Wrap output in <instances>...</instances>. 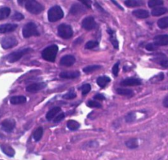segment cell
Masks as SVG:
<instances>
[{
  "mask_svg": "<svg viewBox=\"0 0 168 160\" xmlns=\"http://www.w3.org/2000/svg\"><path fill=\"white\" fill-rule=\"evenodd\" d=\"M81 89L82 95H85L90 92L91 89V87L90 84H84L81 86Z\"/></svg>",
  "mask_w": 168,
  "mask_h": 160,
  "instance_id": "8d00e7d4",
  "label": "cell"
},
{
  "mask_svg": "<svg viewBox=\"0 0 168 160\" xmlns=\"http://www.w3.org/2000/svg\"><path fill=\"white\" fill-rule=\"evenodd\" d=\"M120 85L122 86H136L141 85V81L139 79L137 78H127L123 80L120 83Z\"/></svg>",
  "mask_w": 168,
  "mask_h": 160,
  "instance_id": "2e32d148",
  "label": "cell"
},
{
  "mask_svg": "<svg viewBox=\"0 0 168 160\" xmlns=\"http://www.w3.org/2000/svg\"><path fill=\"white\" fill-rule=\"evenodd\" d=\"M85 10V9L83 5L78 4V3L76 4V3H75V4L72 5V7L70 8V13L73 15H77L78 13L84 12Z\"/></svg>",
  "mask_w": 168,
  "mask_h": 160,
  "instance_id": "603a6c76",
  "label": "cell"
},
{
  "mask_svg": "<svg viewBox=\"0 0 168 160\" xmlns=\"http://www.w3.org/2000/svg\"><path fill=\"white\" fill-rule=\"evenodd\" d=\"M46 86H47V85L44 82L32 83V84H30L26 87V91L30 93H36L44 89L46 87Z\"/></svg>",
  "mask_w": 168,
  "mask_h": 160,
  "instance_id": "30bf717a",
  "label": "cell"
},
{
  "mask_svg": "<svg viewBox=\"0 0 168 160\" xmlns=\"http://www.w3.org/2000/svg\"><path fill=\"white\" fill-rule=\"evenodd\" d=\"M17 26V24H11V23L1 24L0 25V34H6V33L12 32L15 30Z\"/></svg>",
  "mask_w": 168,
  "mask_h": 160,
  "instance_id": "5bb4252c",
  "label": "cell"
},
{
  "mask_svg": "<svg viewBox=\"0 0 168 160\" xmlns=\"http://www.w3.org/2000/svg\"><path fill=\"white\" fill-rule=\"evenodd\" d=\"M98 45V42L97 41H89L85 44V48L87 49H94Z\"/></svg>",
  "mask_w": 168,
  "mask_h": 160,
  "instance_id": "e575fe53",
  "label": "cell"
},
{
  "mask_svg": "<svg viewBox=\"0 0 168 160\" xmlns=\"http://www.w3.org/2000/svg\"><path fill=\"white\" fill-rule=\"evenodd\" d=\"M43 133H44V130H43L42 127H38L34 133V135H33V137H34L35 141L38 142L40 141L43 136Z\"/></svg>",
  "mask_w": 168,
  "mask_h": 160,
  "instance_id": "f546056e",
  "label": "cell"
},
{
  "mask_svg": "<svg viewBox=\"0 0 168 160\" xmlns=\"http://www.w3.org/2000/svg\"><path fill=\"white\" fill-rule=\"evenodd\" d=\"M76 93L74 92V89H72L68 93H66V94L62 96V98L64 99H73L76 97Z\"/></svg>",
  "mask_w": 168,
  "mask_h": 160,
  "instance_id": "836d02e7",
  "label": "cell"
},
{
  "mask_svg": "<svg viewBox=\"0 0 168 160\" xmlns=\"http://www.w3.org/2000/svg\"><path fill=\"white\" fill-rule=\"evenodd\" d=\"M75 62V59L74 56L67 55L62 56L60 61V64L64 66H71Z\"/></svg>",
  "mask_w": 168,
  "mask_h": 160,
  "instance_id": "4fadbf2b",
  "label": "cell"
},
{
  "mask_svg": "<svg viewBox=\"0 0 168 160\" xmlns=\"http://www.w3.org/2000/svg\"><path fill=\"white\" fill-rule=\"evenodd\" d=\"M152 61L158 63L162 67L168 68V59L165 55L162 54H158L155 57L152 59Z\"/></svg>",
  "mask_w": 168,
  "mask_h": 160,
  "instance_id": "7c38bea8",
  "label": "cell"
},
{
  "mask_svg": "<svg viewBox=\"0 0 168 160\" xmlns=\"http://www.w3.org/2000/svg\"><path fill=\"white\" fill-rule=\"evenodd\" d=\"M110 81V78L108 76H101L98 77L97 79V85L101 88H104L108 83Z\"/></svg>",
  "mask_w": 168,
  "mask_h": 160,
  "instance_id": "44dd1931",
  "label": "cell"
},
{
  "mask_svg": "<svg viewBox=\"0 0 168 160\" xmlns=\"http://www.w3.org/2000/svg\"><path fill=\"white\" fill-rule=\"evenodd\" d=\"M58 35L64 39H70L73 36V30L70 25L61 24L58 26Z\"/></svg>",
  "mask_w": 168,
  "mask_h": 160,
  "instance_id": "8992f818",
  "label": "cell"
},
{
  "mask_svg": "<svg viewBox=\"0 0 168 160\" xmlns=\"http://www.w3.org/2000/svg\"><path fill=\"white\" fill-rule=\"evenodd\" d=\"M157 45H156L154 43H149V44H147L145 47V48L148 51H154V50H156L157 48Z\"/></svg>",
  "mask_w": 168,
  "mask_h": 160,
  "instance_id": "60d3db41",
  "label": "cell"
},
{
  "mask_svg": "<svg viewBox=\"0 0 168 160\" xmlns=\"http://www.w3.org/2000/svg\"><path fill=\"white\" fill-rule=\"evenodd\" d=\"M112 2L114 3V4H115V5H117V6L118 7H119V8H120V9H121V10H124V9H123L122 7L120 6V5L119 4H118V3L116 2V1H112Z\"/></svg>",
  "mask_w": 168,
  "mask_h": 160,
  "instance_id": "bcb514c9",
  "label": "cell"
},
{
  "mask_svg": "<svg viewBox=\"0 0 168 160\" xmlns=\"http://www.w3.org/2000/svg\"><path fill=\"white\" fill-rule=\"evenodd\" d=\"M67 127L71 131L78 130L80 127V124L75 120H69L67 122Z\"/></svg>",
  "mask_w": 168,
  "mask_h": 160,
  "instance_id": "4316f807",
  "label": "cell"
},
{
  "mask_svg": "<svg viewBox=\"0 0 168 160\" xmlns=\"http://www.w3.org/2000/svg\"><path fill=\"white\" fill-rule=\"evenodd\" d=\"M26 102V98L24 96H14L10 99V103L11 104H24Z\"/></svg>",
  "mask_w": 168,
  "mask_h": 160,
  "instance_id": "d6986e66",
  "label": "cell"
},
{
  "mask_svg": "<svg viewBox=\"0 0 168 160\" xmlns=\"http://www.w3.org/2000/svg\"><path fill=\"white\" fill-rule=\"evenodd\" d=\"M58 51L57 45H51L45 48L41 53V56L44 60L49 62H54Z\"/></svg>",
  "mask_w": 168,
  "mask_h": 160,
  "instance_id": "6da1fadb",
  "label": "cell"
},
{
  "mask_svg": "<svg viewBox=\"0 0 168 160\" xmlns=\"http://www.w3.org/2000/svg\"><path fill=\"white\" fill-rule=\"evenodd\" d=\"M87 106L90 108H100L102 107L101 104L99 102H98L95 101H89L87 103Z\"/></svg>",
  "mask_w": 168,
  "mask_h": 160,
  "instance_id": "d590c367",
  "label": "cell"
},
{
  "mask_svg": "<svg viewBox=\"0 0 168 160\" xmlns=\"http://www.w3.org/2000/svg\"><path fill=\"white\" fill-rule=\"evenodd\" d=\"M1 45L3 49H9L18 45V40L15 36H7L1 41Z\"/></svg>",
  "mask_w": 168,
  "mask_h": 160,
  "instance_id": "52a82bcc",
  "label": "cell"
},
{
  "mask_svg": "<svg viewBox=\"0 0 168 160\" xmlns=\"http://www.w3.org/2000/svg\"><path fill=\"white\" fill-rule=\"evenodd\" d=\"M65 117V115L64 113H61L60 114H58V116H56V117L54 119V122L55 123H58V122H60L61 121L62 119H63Z\"/></svg>",
  "mask_w": 168,
  "mask_h": 160,
  "instance_id": "b9f144b4",
  "label": "cell"
},
{
  "mask_svg": "<svg viewBox=\"0 0 168 160\" xmlns=\"http://www.w3.org/2000/svg\"><path fill=\"white\" fill-rule=\"evenodd\" d=\"M116 92L118 95L126 96H132L133 95V91L132 90L129 89H124V88H118L116 89Z\"/></svg>",
  "mask_w": 168,
  "mask_h": 160,
  "instance_id": "cb8c5ba5",
  "label": "cell"
},
{
  "mask_svg": "<svg viewBox=\"0 0 168 160\" xmlns=\"http://www.w3.org/2000/svg\"><path fill=\"white\" fill-rule=\"evenodd\" d=\"M127 147L130 149H135L138 147V141L137 139H131L126 142Z\"/></svg>",
  "mask_w": 168,
  "mask_h": 160,
  "instance_id": "4dcf8cb0",
  "label": "cell"
},
{
  "mask_svg": "<svg viewBox=\"0 0 168 160\" xmlns=\"http://www.w3.org/2000/svg\"><path fill=\"white\" fill-rule=\"evenodd\" d=\"M101 68V66H99V65L88 66L83 69V71L85 73H91V72H93L94 71L100 69Z\"/></svg>",
  "mask_w": 168,
  "mask_h": 160,
  "instance_id": "1f68e13d",
  "label": "cell"
},
{
  "mask_svg": "<svg viewBox=\"0 0 168 160\" xmlns=\"http://www.w3.org/2000/svg\"><path fill=\"white\" fill-rule=\"evenodd\" d=\"M107 32L110 35V41L112 44L114 48L118 49V48H119V43H118V39L116 38V36H115V32L110 28H108Z\"/></svg>",
  "mask_w": 168,
  "mask_h": 160,
  "instance_id": "ac0fdd59",
  "label": "cell"
},
{
  "mask_svg": "<svg viewBox=\"0 0 168 160\" xmlns=\"http://www.w3.org/2000/svg\"><path fill=\"white\" fill-rule=\"evenodd\" d=\"M24 19V15H22L21 13H20L19 12H15V14L12 16V19L15 20V21H21V20Z\"/></svg>",
  "mask_w": 168,
  "mask_h": 160,
  "instance_id": "f35d334b",
  "label": "cell"
},
{
  "mask_svg": "<svg viewBox=\"0 0 168 160\" xmlns=\"http://www.w3.org/2000/svg\"><path fill=\"white\" fill-rule=\"evenodd\" d=\"M164 4V1L161 0H150L148 3L149 7L150 8H156V7L162 5Z\"/></svg>",
  "mask_w": 168,
  "mask_h": 160,
  "instance_id": "d6a6232c",
  "label": "cell"
},
{
  "mask_svg": "<svg viewBox=\"0 0 168 160\" xmlns=\"http://www.w3.org/2000/svg\"><path fill=\"white\" fill-rule=\"evenodd\" d=\"M94 99H96V100H98V101H104V100L105 99V97L102 94L98 93V94L95 95L94 96Z\"/></svg>",
  "mask_w": 168,
  "mask_h": 160,
  "instance_id": "7bdbcfd3",
  "label": "cell"
},
{
  "mask_svg": "<svg viewBox=\"0 0 168 160\" xmlns=\"http://www.w3.org/2000/svg\"><path fill=\"white\" fill-rule=\"evenodd\" d=\"M119 65H120V62H118L114 65L112 68V73L114 76H116V77L118 76V72H119Z\"/></svg>",
  "mask_w": 168,
  "mask_h": 160,
  "instance_id": "ab89813d",
  "label": "cell"
},
{
  "mask_svg": "<svg viewBox=\"0 0 168 160\" xmlns=\"http://www.w3.org/2000/svg\"><path fill=\"white\" fill-rule=\"evenodd\" d=\"M80 76V72L79 71H70V72H62L59 76L64 79H75Z\"/></svg>",
  "mask_w": 168,
  "mask_h": 160,
  "instance_id": "9a60e30c",
  "label": "cell"
},
{
  "mask_svg": "<svg viewBox=\"0 0 168 160\" xmlns=\"http://www.w3.org/2000/svg\"><path fill=\"white\" fill-rule=\"evenodd\" d=\"M158 26L161 29H165L168 28V16L163 17L159 19L157 22Z\"/></svg>",
  "mask_w": 168,
  "mask_h": 160,
  "instance_id": "f1b7e54d",
  "label": "cell"
},
{
  "mask_svg": "<svg viewBox=\"0 0 168 160\" xmlns=\"http://www.w3.org/2000/svg\"><path fill=\"white\" fill-rule=\"evenodd\" d=\"M136 118V115L133 112H131L127 114L126 116V121L127 123L133 122Z\"/></svg>",
  "mask_w": 168,
  "mask_h": 160,
  "instance_id": "74e56055",
  "label": "cell"
},
{
  "mask_svg": "<svg viewBox=\"0 0 168 160\" xmlns=\"http://www.w3.org/2000/svg\"><path fill=\"white\" fill-rule=\"evenodd\" d=\"M25 8L27 11L33 15H38L44 10V7L37 1H25Z\"/></svg>",
  "mask_w": 168,
  "mask_h": 160,
  "instance_id": "277c9868",
  "label": "cell"
},
{
  "mask_svg": "<svg viewBox=\"0 0 168 160\" xmlns=\"http://www.w3.org/2000/svg\"><path fill=\"white\" fill-rule=\"evenodd\" d=\"M47 16L49 22H55L63 18L64 12L60 6L55 5L49 9Z\"/></svg>",
  "mask_w": 168,
  "mask_h": 160,
  "instance_id": "7a4b0ae2",
  "label": "cell"
},
{
  "mask_svg": "<svg viewBox=\"0 0 168 160\" xmlns=\"http://www.w3.org/2000/svg\"><path fill=\"white\" fill-rule=\"evenodd\" d=\"M81 26L86 30H92L97 27V23L93 16H87L81 22Z\"/></svg>",
  "mask_w": 168,
  "mask_h": 160,
  "instance_id": "ba28073f",
  "label": "cell"
},
{
  "mask_svg": "<svg viewBox=\"0 0 168 160\" xmlns=\"http://www.w3.org/2000/svg\"><path fill=\"white\" fill-rule=\"evenodd\" d=\"M154 43L157 46L168 45V35H158L154 38Z\"/></svg>",
  "mask_w": 168,
  "mask_h": 160,
  "instance_id": "8fae6325",
  "label": "cell"
},
{
  "mask_svg": "<svg viewBox=\"0 0 168 160\" xmlns=\"http://www.w3.org/2000/svg\"><path fill=\"white\" fill-rule=\"evenodd\" d=\"M163 105L165 106L166 108H168V95L164 99Z\"/></svg>",
  "mask_w": 168,
  "mask_h": 160,
  "instance_id": "ee69618b",
  "label": "cell"
},
{
  "mask_svg": "<svg viewBox=\"0 0 168 160\" xmlns=\"http://www.w3.org/2000/svg\"><path fill=\"white\" fill-rule=\"evenodd\" d=\"M16 123L14 119H7L1 123V127L4 131L7 133H11L15 127Z\"/></svg>",
  "mask_w": 168,
  "mask_h": 160,
  "instance_id": "9c48e42d",
  "label": "cell"
},
{
  "mask_svg": "<svg viewBox=\"0 0 168 160\" xmlns=\"http://www.w3.org/2000/svg\"><path fill=\"white\" fill-rule=\"evenodd\" d=\"M81 3H84L85 5H86L87 7L91 8V1H80Z\"/></svg>",
  "mask_w": 168,
  "mask_h": 160,
  "instance_id": "f6af8a7d",
  "label": "cell"
},
{
  "mask_svg": "<svg viewBox=\"0 0 168 160\" xmlns=\"http://www.w3.org/2000/svg\"><path fill=\"white\" fill-rule=\"evenodd\" d=\"M132 14L135 17L141 19H147L149 16V13L147 10L144 9H137L134 10L133 11Z\"/></svg>",
  "mask_w": 168,
  "mask_h": 160,
  "instance_id": "e0dca14e",
  "label": "cell"
},
{
  "mask_svg": "<svg viewBox=\"0 0 168 160\" xmlns=\"http://www.w3.org/2000/svg\"><path fill=\"white\" fill-rule=\"evenodd\" d=\"M39 34L37 25L32 22L26 24L22 28V36L25 38H30L32 36H39Z\"/></svg>",
  "mask_w": 168,
  "mask_h": 160,
  "instance_id": "3957f363",
  "label": "cell"
},
{
  "mask_svg": "<svg viewBox=\"0 0 168 160\" xmlns=\"http://www.w3.org/2000/svg\"><path fill=\"white\" fill-rule=\"evenodd\" d=\"M1 148L2 152L7 156H8L9 157L12 158L15 154V152L14 150V149H13L11 146H10L9 145L3 144L1 146Z\"/></svg>",
  "mask_w": 168,
  "mask_h": 160,
  "instance_id": "ffe728a7",
  "label": "cell"
},
{
  "mask_svg": "<svg viewBox=\"0 0 168 160\" xmlns=\"http://www.w3.org/2000/svg\"><path fill=\"white\" fill-rule=\"evenodd\" d=\"M167 12V9L165 7H156L152 9L151 14L154 16H159Z\"/></svg>",
  "mask_w": 168,
  "mask_h": 160,
  "instance_id": "484cf974",
  "label": "cell"
},
{
  "mask_svg": "<svg viewBox=\"0 0 168 160\" xmlns=\"http://www.w3.org/2000/svg\"><path fill=\"white\" fill-rule=\"evenodd\" d=\"M61 111V108L60 107H55L50 110L46 114V118L47 120L50 121V120L53 119L57 115L58 113Z\"/></svg>",
  "mask_w": 168,
  "mask_h": 160,
  "instance_id": "7402d4cb",
  "label": "cell"
},
{
  "mask_svg": "<svg viewBox=\"0 0 168 160\" xmlns=\"http://www.w3.org/2000/svg\"><path fill=\"white\" fill-rule=\"evenodd\" d=\"M144 4L143 1L139 0H127L125 1V5L129 7H135L141 6Z\"/></svg>",
  "mask_w": 168,
  "mask_h": 160,
  "instance_id": "d4e9b609",
  "label": "cell"
},
{
  "mask_svg": "<svg viewBox=\"0 0 168 160\" xmlns=\"http://www.w3.org/2000/svg\"><path fill=\"white\" fill-rule=\"evenodd\" d=\"M10 13H11V9L9 7H5L0 9V21L7 18Z\"/></svg>",
  "mask_w": 168,
  "mask_h": 160,
  "instance_id": "83f0119b",
  "label": "cell"
},
{
  "mask_svg": "<svg viewBox=\"0 0 168 160\" xmlns=\"http://www.w3.org/2000/svg\"><path fill=\"white\" fill-rule=\"evenodd\" d=\"M32 51V49L30 48H24V49H21L18 50V51H16L15 52H13L11 53L7 56V60L8 62L10 63H13L15 62L16 61H19L23 56L29 53Z\"/></svg>",
  "mask_w": 168,
  "mask_h": 160,
  "instance_id": "5b68a950",
  "label": "cell"
}]
</instances>
